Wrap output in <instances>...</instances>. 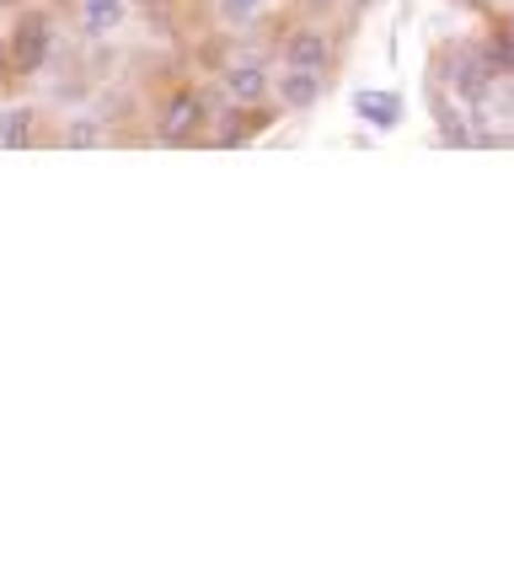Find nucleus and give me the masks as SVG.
<instances>
[{
  "label": "nucleus",
  "mask_w": 514,
  "mask_h": 568,
  "mask_svg": "<svg viewBox=\"0 0 514 568\" xmlns=\"http://www.w3.org/2000/svg\"><path fill=\"white\" fill-rule=\"evenodd\" d=\"M107 140V124H102V113H75L70 124H64L60 145L64 151H86V145H102Z\"/></svg>",
  "instance_id": "9b49d317"
},
{
  "label": "nucleus",
  "mask_w": 514,
  "mask_h": 568,
  "mask_svg": "<svg viewBox=\"0 0 514 568\" xmlns=\"http://www.w3.org/2000/svg\"><path fill=\"white\" fill-rule=\"evenodd\" d=\"M274 92H279V108H285V113H306V108L321 102L327 75H321V70H300V64H285V75L274 81Z\"/></svg>",
  "instance_id": "39448f33"
},
{
  "label": "nucleus",
  "mask_w": 514,
  "mask_h": 568,
  "mask_svg": "<svg viewBox=\"0 0 514 568\" xmlns=\"http://www.w3.org/2000/svg\"><path fill=\"white\" fill-rule=\"evenodd\" d=\"M434 81L445 87V92H455L461 102H482L487 97V87H493V70L482 64V49L477 43H445L440 49V60H434Z\"/></svg>",
  "instance_id": "7ed1b4c3"
},
{
  "label": "nucleus",
  "mask_w": 514,
  "mask_h": 568,
  "mask_svg": "<svg viewBox=\"0 0 514 568\" xmlns=\"http://www.w3.org/2000/svg\"><path fill=\"white\" fill-rule=\"evenodd\" d=\"M6 43H11V75H17V81H32V75H43L49 60H54V49H60V28H54V17H49V11H22Z\"/></svg>",
  "instance_id": "f03ea898"
},
{
  "label": "nucleus",
  "mask_w": 514,
  "mask_h": 568,
  "mask_svg": "<svg viewBox=\"0 0 514 568\" xmlns=\"http://www.w3.org/2000/svg\"><path fill=\"white\" fill-rule=\"evenodd\" d=\"M274 124V113H263V102H241L236 113H220V129H215V145L220 151H236V145H247L253 134Z\"/></svg>",
  "instance_id": "423d86ee"
},
{
  "label": "nucleus",
  "mask_w": 514,
  "mask_h": 568,
  "mask_svg": "<svg viewBox=\"0 0 514 568\" xmlns=\"http://www.w3.org/2000/svg\"><path fill=\"white\" fill-rule=\"evenodd\" d=\"M17 6H28V0H0V11H17Z\"/></svg>",
  "instance_id": "2eb2a0df"
},
{
  "label": "nucleus",
  "mask_w": 514,
  "mask_h": 568,
  "mask_svg": "<svg viewBox=\"0 0 514 568\" xmlns=\"http://www.w3.org/2000/svg\"><path fill=\"white\" fill-rule=\"evenodd\" d=\"M263 11H268V0H215V17H220V28H230V32L257 28Z\"/></svg>",
  "instance_id": "f8f14e48"
},
{
  "label": "nucleus",
  "mask_w": 514,
  "mask_h": 568,
  "mask_svg": "<svg viewBox=\"0 0 514 568\" xmlns=\"http://www.w3.org/2000/svg\"><path fill=\"white\" fill-rule=\"evenodd\" d=\"M204 124H220V97L198 92V87H177L156 108V134L151 140L156 145H188V140H198Z\"/></svg>",
  "instance_id": "f257e3e1"
},
{
  "label": "nucleus",
  "mask_w": 514,
  "mask_h": 568,
  "mask_svg": "<svg viewBox=\"0 0 514 568\" xmlns=\"http://www.w3.org/2000/svg\"><path fill=\"white\" fill-rule=\"evenodd\" d=\"M38 140V108L32 102H6L0 108V151H28Z\"/></svg>",
  "instance_id": "6e6552de"
},
{
  "label": "nucleus",
  "mask_w": 514,
  "mask_h": 568,
  "mask_svg": "<svg viewBox=\"0 0 514 568\" xmlns=\"http://www.w3.org/2000/svg\"><path fill=\"white\" fill-rule=\"evenodd\" d=\"M477 49H482V64L493 70V81L514 75V28L498 32V38H477Z\"/></svg>",
  "instance_id": "ddd939ff"
},
{
  "label": "nucleus",
  "mask_w": 514,
  "mask_h": 568,
  "mask_svg": "<svg viewBox=\"0 0 514 568\" xmlns=\"http://www.w3.org/2000/svg\"><path fill=\"white\" fill-rule=\"evenodd\" d=\"M0 81H17L11 75V43H0Z\"/></svg>",
  "instance_id": "4468645a"
},
{
  "label": "nucleus",
  "mask_w": 514,
  "mask_h": 568,
  "mask_svg": "<svg viewBox=\"0 0 514 568\" xmlns=\"http://www.w3.org/2000/svg\"><path fill=\"white\" fill-rule=\"evenodd\" d=\"M285 64H300V70H321V75H327V64H332V43H327L317 28H295L285 38Z\"/></svg>",
  "instance_id": "0eeeda50"
},
{
  "label": "nucleus",
  "mask_w": 514,
  "mask_h": 568,
  "mask_svg": "<svg viewBox=\"0 0 514 568\" xmlns=\"http://www.w3.org/2000/svg\"><path fill=\"white\" fill-rule=\"evenodd\" d=\"M128 17V0H81V28L86 38H107Z\"/></svg>",
  "instance_id": "9d476101"
},
{
  "label": "nucleus",
  "mask_w": 514,
  "mask_h": 568,
  "mask_svg": "<svg viewBox=\"0 0 514 568\" xmlns=\"http://www.w3.org/2000/svg\"><path fill=\"white\" fill-rule=\"evenodd\" d=\"M220 92L230 97V102H268V92H274V70H268V60H253V54L225 60L220 64Z\"/></svg>",
  "instance_id": "20e7f679"
},
{
  "label": "nucleus",
  "mask_w": 514,
  "mask_h": 568,
  "mask_svg": "<svg viewBox=\"0 0 514 568\" xmlns=\"http://www.w3.org/2000/svg\"><path fill=\"white\" fill-rule=\"evenodd\" d=\"M353 113L370 129H397L408 102H402V92H353Z\"/></svg>",
  "instance_id": "1a4fd4ad"
}]
</instances>
